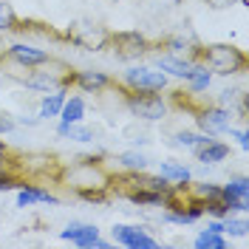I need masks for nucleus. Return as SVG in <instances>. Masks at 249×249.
<instances>
[{
	"label": "nucleus",
	"mask_w": 249,
	"mask_h": 249,
	"mask_svg": "<svg viewBox=\"0 0 249 249\" xmlns=\"http://www.w3.org/2000/svg\"><path fill=\"white\" fill-rule=\"evenodd\" d=\"M198 62L204 68H210V74H218V77H235V74L249 71V54L232 43H207V46L201 43Z\"/></svg>",
	"instance_id": "nucleus-1"
},
{
	"label": "nucleus",
	"mask_w": 249,
	"mask_h": 249,
	"mask_svg": "<svg viewBox=\"0 0 249 249\" xmlns=\"http://www.w3.org/2000/svg\"><path fill=\"white\" fill-rule=\"evenodd\" d=\"M74 74L77 68L68 65L65 60H57V57H48L46 62L34 65V68H26V77L20 79L26 88L31 91H60V88H71L74 85Z\"/></svg>",
	"instance_id": "nucleus-2"
},
{
	"label": "nucleus",
	"mask_w": 249,
	"mask_h": 249,
	"mask_svg": "<svg viewBox=\"0 0 249 249\" xmlns=\"http://www.w3.org/2000/svg\"><path fill=\"white\" fill-rule=\"evenodd\" d=\"M113 91L122 96V105L127 108V113L142 119V122H161L167 116V110H170L167 99L159 91H136V88L122 85L119 79L113 82Z\"/></svg>",
	"instance_id": "nucleus-3"
},
{
	"label": "nucleus",
	"mask_w": 249,
	"mask_h": 249,
	"mask_svg": "<svg viewBox=\"0 0 249 249\" xmlns=\"http://www.w3.org/2000/svg\"><path fill=\"white\" fill-rule=\"evenodd\" d=\"M62 40L82 51H105L110 43V31L93 20H71L62 31Z\"/></svg>",
	"instance_id": "nucleus-4"
},
{
	"label": "nucleus",
	"mask_w": 249,
	"mask_h": 249,
	"mask_svg": "<svg viewBox=\"0 0 249 249\" xmlns=\"http://www.w3.org/2000/svg\"><path fill=\"white\" fill-rule=\"evenodd\" d=\"M108 48H113L116 60H139L144 54L153 51V40L147 34H142L139 29H130V31H110V43Z\"/></svg>",
	"instance_id": "nucleus-5"
},
{
	"label": "nucleus",
	"mask_w": 249,
	"mask_h": 249,
	"mask_svg": "<svg viewBox=\"0 0 249 249\" xmlns=\"http://www.w3.org/2000/svg\"><path fill=\"white\" fill-rule=\"evenodd\" d=\"M193 116H196V124H198V130L207 133V136H221V133H227V127L232 124L235 113L230 108H224V105H196L193 110Z\"/></svg>",
	"instance_id": "nucleus-6"
},
{
	"label": "nucleus",
	"mask_w": 249,
	"mask_h": 249,
	"mask_svg": "<svg viewBox=\"0 0 249 249\" xmlns=\"http://www.w3.org/2000/svg\"><path fill=\"white\" fill-rule=\"evenodd\" d=\"M119 82L127 85V88H136V91H164L170 85L167 74L159 71V68H150V65H133V68H127Z\"/></svg>",
	"instance_id": "nucleus-7"
},
{
	"label": "nucleus",
	"mask_w": 249,
	"mask_h": 249,
	"mask_svg": "<svg viewBox=\"0 0 249 249\" xmlns=\"http://www.w3.org/2000/svg\"><path fill=\"white\" fill-rule=\"evenodd\" d=\"M110 244H119L127 249H159L161 244L147 232V227H133V224H113L110 230Z\"/></svg>",
	"instance_id": "nucleus-8"
},
{
	"label": "nucleus",
	"mask_w": 249,
	"mask_h": 249,
	"mask_svg": "<svg viewBox=\"0 0 249 249\" xmlns=\"http://www.w3.org/2000/svg\"><path fill=\"white\" fill-rule=\"evenodd\" d=\"M60 238L62 241H71V244H77L82 249H108L110 247V241H102L99 238V230L93 224H79V221L68 224L60 232Z\"/></svg>",
	"instance_id": "nucleus-9"
},
{
	"label": "nucleus",
	"mask_w": 249,
	"mask_h": 249,
	"mask_svg": "<svg viewBox=\"0 0 249 249\" xmlns=\"http://www.w3.org/2000/svg\"><path fill=\"white\" fill-rule=\"evenodd\" d=\"M51 54L46 48H37V46H29V43H15V46L6 48V54L0 57V62H15L17 68H34L40 62H46Z\"/></svg>",
	"instance_id": "nucleus-10"
},
{
	"label": "nucleus",
	"mask_w": 249,
	"mask_h": 249,
	"mask_svg": "<svg viewBox=\"0 0 249 249\" xmlns=\"http://www.w3.org/2000/svg\"><path fill=\"white\" fill-rule=\"evenodd\" d=\"M116 79L105 74V71H93V68H85V71H77L74 74V85L71 88H79L82 93H105L113 88Z\"/></svg>",
	"instance_id": "nucleus-11"
},
{
	"label": "nucleus",
	"mask_w": 249,
	"mask_h": 249,
	"mask_svg": "<svg viewBox=\"0 0 249 249\" xmlns=\"http://www.w3.org/2000/svg\"><path fill=\"white\" fill-rule=\"evenodd\" d=\"M193 153H196V159L201 161L204 167H210V164H221V161H227V159L232 156V150H230V144H224V142L210 139L207 144L196 147Z\"/></svg>",
	"instance_id": "nucleus-12"
},
{
	"label": "nucleus",
	"mask_w": 249,
	"mask_h": 249,
	"mask_svg": "<svg viewBox=\"0 0 249 249\" xmlns=\"http://www.w3.org/2000/svg\"><path fill=\"white\" fill-rule=\"evenodd\" d=\"M31 204H60V198L31 181V184L17 190V207H31Z\"/></svg>",
	"instance_id": "nucleus-13"
},
{
	"label": "nucleus",
	"mask_w": 249,
	"mask_h": 249,
	"mask_svg": "<svg viewBox=\"0 0 249 249\" xmlns=\"http://www.w3.org/2000/svg\"><path fill=\"white\" fill-rule=\"evenodd\" d=\"M156 68H159V71H164V74H170V77L187 79L190 68H193V62L181 60V57H176V54H167V51H161V54L156 57Z\"/></svg>",
	"instance_id": "nucleus-14"
},
{
	"label": "nucleus",
	"mask_w": 249,
	"mask_h": 249,
	"mask_svg": "<svg viewBox=\"0 0 249 249\" xmlns=\"http://www.w3.org/2000/svg\"><path fill=\"white\" fill-rule=\"evenodd\" d=\"M218 105H224V108L232 110L235 116L247 119V93H244V88H224L221 96H218Z\"/></svg>",
	"instance_id": "nucleus-15"
},
{
	"label": "nucleus",
	"mask_w": 249,
	"mask_h": 249,
	"mask_svg": "<svg viewBox=\"0 0 249 249\" xmlns=\"http://www.w3.org/2000/svg\"><path fill=\"white\" fill-rule=\"evenodd\" d=\"M57 136L60 139H74V142H93L96 139V133H93V127H88V124H82V122H62L57 124Z\"/></svg>",
	"instance_id": "nucleus-16"
},
{
	"label": "nucleus",
	"mask_w": 249,
	"mask_h": 249,
	"mask_svg": "<svg viewBox=\"0 0 249 249\" xmlns=\"http://www.w3.org/2000/svg\"><path fill=\"white\" fill-rule=\"evenodd\" d=\"M184 82H187V91L190 93H204L210 88V82H213V74H210V68H204L201 62H193V68H190Z\"/></svg>",
	"instance_id": "nucleus-17"
},
{
	"label": "nucleus",
	"mask_w": 249,
	"mask_h": 249,
	"mask_svg": "<svg viewBox=\"0 0 249 249\" xmlns=\"http://www.w3.org/2000/svg\"><path fill=\"white\" fill-rule=\"evenodd\" d=\"M65 96H68V88H60V91H48V96L40 99V119H54V116H60V108L62 102H65Z\"/></svg>",
	"instance_id": "nucleus-18"
},
{
	"label": "nucleus",
	"mask_w": 249,
	"mask_h": 249,
	"mask_svg": "<svg viewBox=\"0 0 249 249\" xmlns=\"http://www.w3.org/2000/svg\"><path fill=\"white\" fill-rule=\"evenodd\" d=\"M60 119L62 122H82L85 119V99L82 96H65V102H62L60 108Z\"/></svg>",
	"instance_id": "nucleus-19"
},
{
	"label": "nucleus",
	"mask_w": 249,
	"mask_h": 249,
	"mask_svg": "<svg viewBox=\"0 0 249 249\" xmlns=\"http://www.w3.org/2000/svg\"><path fill=\"white\" fill-rule=\"evenodd\" d=\"M210 139H215V136H207L201 130H178V133H176V144H178V147H190V150L207 144Z\"/></svg>",
	"instance_id": "nucleus-20"
},
{
	"label": "nucleus",
	"mask_w": 249,
	"mask_h": 249,
	"mask_svg": "<svg viewBox=\"0 0 249 249\" xmlns=\"http://www.w3.org/2000/svg\"><path fill=\"white\" fill-rule=\"evenodd\" d=\"M193 244L198 249H227V238L221 232H213V230H201Z\"/></svg>",
	"instance_id": "nucleus-21"
},
{
	"label": "nucleus",
	"mask_w": 249,
	"mask_h": 249,
	"mask_svg": "<svg viewBox=\"0 0 249 249\" xmlns=\"http://www.w3.org/2000/svg\"><path fill=\"white\" fill-rule=\"evenodd\" d=\"M161 176L164 178H170V181H193V173L187 170L184 164H178V161H161Z\"/></svg>",
	"instance_id": "nucleus-22"
},
{
	"label": "nucleus",
	"mask_w": 249,
	"mask_h": 249,
	"mask_svg": "<svg viewBox=\"0 0 249 249\" xmlns=\"http://www.w3.org/2000/svg\"><path fill=\"white\" fill-rule=\"evenodd\" d=\"M17 23H20V17H17L15 6H12V3H6V0H0V34L15 31Z\"/></svg>",
	"instance_id": "nucleus-23"
},
{
	"label": "nucleus",
	"mask_w": 249,
	"mask_h": 249,
	"mask_svg": "<svg viewBox=\"0 0 249 249\" xmlns=\"http://www.w3.org/2000/svg\"><path fill=\"white\" fill-rule=\"evenodd\" d=\"M116 161L122 164V170H147V156L136 153V150H124V153H119Z\"/></svg>",
	"instance_id": "nucleus-24"
},
{
	"label": "nucleus",
	"mask_w": 249,
	"mask_h": 249,
	"mask_svg": "<svg viewBox=\"0 0 249 249\" xmlns=\"http://www.w3.org/2000/svg\"><path fill=\"white\" fill-rule=\"evenodd\" d=\"M247 230H249L247 218H232V215H227V218H224V232L244 238V235H247Z\"/></svg>",
	"instance_id": "nucleus-25"
},
{
	"label": "nucleus",
	"mask_w": 249,
	"mask_h": 249,
	"mask_svg": "<svg viewBox=\"0 0 249 249\" xmlns=\"http://www.w3.org/2000/svg\"><path fill=\"white\" fill-rule=\"evenodd\" d=\"M227 133H230V139H235L238 144H241V150H249V133L247 130H235L232 124L227 127Z\"/></svg>",
	"instance_id": "nucleus-26"
},
{
	"label": "nucleus",
	"mask_w": 249,
	"mask_h": 249,
	"mask_svg": "<svg viewBox=\"0 0 249 249\" xmlns=\"http://www.w3.org/2000/svg\"><path fill=\"white\" fill-rule=\"evenodd\" d=\"M210 9H230V6H235V3H241V6H249V0H204Z\"/></svg>",
	"instance_id": "nucleus-27"
},
{
	"label": "nucleus",
	"mask_w": 249,
	"mask_h": 249,
	"mask_svg": "<svg viewBox=\"0 0 249 249\" xmlns=\"http://www.w3.org/2000/svg\"><path fill=\"white\" fill-rule=\"evenodd\" d=\"M15 127L17 124H15V119H12L9 113H0V136H3V133H12Z\"/></svg>",
	"instance_id": "nucleus-28"
},
{
	"label": "nucleus",
	"mask_w": 249,
	"mask_h": 249,
	"mask_svg": "<svg viewBox=\"0 0 249 249\" xmlns=\"http://www.w3.org/2000/svg\"><path fill=\"white\" fill-rule=\"evenodd\" d=\"M40 122H43L40 116H26V113H23V116H17V119H15V124H23V127H37Z\"/></svg>",
	"instance_id": "nucleus-29"
}]
</instances>
